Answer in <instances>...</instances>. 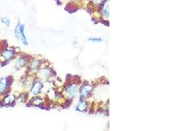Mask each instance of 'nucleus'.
I'll return each instance as SVG.
<instances>
[{
  "label": "nucleus",
  "instance_id": "1",
  "mask_svg": "<svg viewBox=\"0 0 175 131\" xmlns=\"http://www.w3.org/2000/svg\"><path fill=\"white\" fill-rule=\"evenodd\" d=\"M15 35L18 39H20V40L22 41V43L24 44L25 45H27L28 43L27 41H26L24 33V26L22 25L18 24L17 26V27L16 28V30H15Z\"/></svg>",
  "mask_w": 175,
  "mask_h": 131
},
{
  "label": "nucleus",
  "instance_id": "2",
  "mask_svg": "<svg viewBox=\"0 0 175 131\" xmlns=\"http://www.w3.org/2000/svg\"><path fill=\"white\" fill-rule=\"evenodd\" d=\"M43 85L40 82V81H36V82L34 84L32 88L31 93L33 94H38L40 93L41 89L42 88Z\"/></svg>",
  "mask_w": 175,
  "mask_h": 131
},
{
  "label": "nucleus",
  "instance_id": "3",
  "mask_svg": "<svg viewBox=\"0 0 175 131\" xmlns=\"http://www.w3.org/2000/svg\"><path fill=\"white\" fill-rule=\"evenodd\" d=\"M92 91V86L91 85H86L84 86L81 89V93L83 96L87 97L89 94L91 93Z\"/></svg>",
  "mask_w": 175,
  "mask_h": 131
},
{
  "label": "nucleus",
  "instance_id": "4",
  "mask_svg": "<svg viewBox=\"0 0 175 131\" xmlns=\"http://www.w3.org/2000/svg\"><path fill=\"white\" fill-rule=\"evenodd\" d=\"M7 79H0V94L4 93L7 87Z\"/></svg>",
  "mask_w": 175,
  "mask_h": 131
},
{
  "label": "nucleus",
  "instance_id": "5",
  "mask_svg": "<svg viewBox=\"0 0 175 131\" xmlns=\"http://www.w3.org/2000/svg\"><path fill=\"white\" fill-rule=\"evenodd\" d=\"M14 55V52L13 51L10 50H5L2 52V56L4 58L5 60H9Z\"/></svg>",
  "mask_w": 175,
  "mask_h": 131
},
{
  "label": "nucleus",
  "instance_id": "6",
  "mask_svg": "<svg viewBox=\"0 0 175 131\" xmlns=\"http://www.w3.org/2000/svg\"><path fill=\"white\" fill-rule=\"evenodd\" d=\"M15 100V97L12 96V95H10V96H8L7 97H5L4 100V104H5V105H8V104H11L12 102Z\"/></svg>",
  "mask_w": 175,
  "mask_h": 131
},
{
  "label": "nucleus",
  "instance_id": "7",
  "mask_svg": "<svg viewBox=\"0 0 175 131\" xmlns=\"http://www.w3.org/2000/svg\"><path fill=\"white\" fill-rule=\"evenodd\" d=\"M87 106V103L86 102H83L79 104V106L78 107V109L79 111H85Z\"/></svg>",
  "mask_w": 175,
  "mask_h": 131
},
{
  "label": "nucleus",
  "instance_id": "8",
  "mask_svg": "<svg viewBox=\"0 0 175 131\" xmlns=\"http://www.w3.org/2000/svg\"><path fill=\"white\" fill-rule=\"evenodd\" d=\"M77 87L76 86H71L68 89V92L71 96H74L76 93Z\"/></svg>",
  "mask_w": 175,
  "mask_h": 131
},
{
  "label": "nucleus",
  "instance_id": "9",
  "mask_svg": "<svg viewBox=\"0 0 175 131\" xmlns=\"http://www.w3.org/2000/svg\"><path fill=\"white\" fill-rule=\"evenodd\" d=\"M39 65H40V63L39 61H34L31 64V68L34 70H37L39 67Z\"/></svg>",
  "mask_w": 175,
  "mask_h": 131
},
{
  "label": "nucleus",
  "instance_id": "10",
  "mask_svg": "<svg viewBox=\"0 0 175 131\" xmlns=\"http://www.w3.org/2000/svg\"><path fill=\"white\" fill-rule=\"evenodd\" d=\"M26 60L24 59H20L18 60L17 62V66L18 67H23L24 66V65L26 64Z\"/></svg>",
  "mask_w": 175,
  "mask_h": 131
},
{
  "label": "nucleus",
  "instance_id": "11",
  "mask_svg": "<svg viewBox=\"0 0 175 131\" xmlns=\"http://www.w3.org/2000/svg\"><path fill=\"white\" fill-rule=\"evenodd\" d=\"M32 102L34 105H39L42 103V100L40 98H35L33 99Z\"/></svg>",
  "mask_w": 175,
  "mask_h": 131
},
{
  "label": "nucleus",
  "instance_id": "12",
  "mask_svg": "<svg viewBox=\"0 0 175 131\" xmlns=\"http://www.w3.org/2000/svg\"><path fill=\"white\" fill-rule=\"evenodd\" d=\"M104 11L106 15H108V13H109V4L108 3H106L104 6Z\"/></svg>",
  "mask_w": 175,
  "mask_h": 131
},
{
  "label": "nucleus",
  "instance_id": "13",
  "mask_svg": "<svg viewBox=\"0 0 175 131\" xmlns=\"http://www.w3.org/2000/svg\"><path fill=\"white\" fill-rule=\"evenodd\" d=\"M2 22H4L5 24H6V26H10V20L7 18H2Z\"/></svg>",
  "mask_w": 175,
  "mask_h": 131
},
{
  "label": "nucleus",
  "instance_id": "14",
  "mask_svg": "<svg viewBox=\"0 0 175 131\" xmlns=\"http://www.w3.org/2000/svg\"><path fill=\"white\" fill-rule=\"evenodd\" d=\"M89 40L92 41H101V39H98V38H91V39H89Z\"/></svg>",
  "mask_w": 175,
  "mask_h": 131
}]
</instances>
